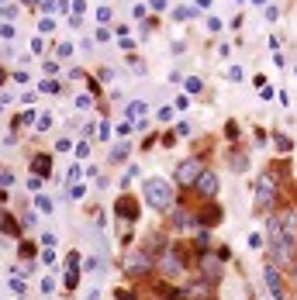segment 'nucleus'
Returning <instances> with one entry per match:
<instances>
[{"label": "nucleus", "mask_w": 297, "mask_h": 300, "mask_svg": "<svg viewBox=\"0 0 297 300\" xmlns=\"http://www.w3.org/2000/svg\"><path fill=\"white\" fill-rule=\"evenodd\" d=\"M142 190H146V204L152 211H169V207H173V186H169L166 180L152 176V180L142 183Z\"/></svg>", "instance_id": "f257e3e1"}, {"label": "nucleus", "mask_w": 297, "mask_h": 300, "mask_svg": "<svg viewBox=\"0 0 297 300\" xmlns=\"http://www.w3.org/2000/svg\"><path fill=\"white\" fill-rule=\"evenodd\" d=\"M277 193H280L277 173H263V176L256 180V207H259V211H270V207L277 204Z\"/></svg>", "instance_id": "f03ea898"}, {"label": "nucleus", "mask_w": 297, "mask_h": 300, "mask_svg": "<svg viewBox=\"0 0 297 300\" xmlns=\"http://www.w3.org/2000/svg\"><path fill=\"white\" fill-rule=\"evenodd\" d=\"M159 273H162V276H180V273H183V259H180V252H176L173 245H166V248L159 252Z\"/></svg>", "instance_id": "7ed1b4c3"}, {"label": "nucleus", "mask_w": 297, "mask_h": 300, "mask_svg": "<svg viewBox=\"0 0 297 300\" xmlns=\"http://www.w3.org/2000/svg\"><path fill=\"white\" fill-rule=\"evenodd\" d=\"M194 190H197L204 200H215V197H218V173H215V169H201V176L194 180Z\"/></svg>", "instance_id": "20e7f679"}, {"label": "nucleus", "mask_w": 297, "mask_h": 300, "mask_svg": "<svg viewBox=\"0 0 297 300\" xmlns=\"http://www.w3.org/2000/svg\"><path fill=\"white\" fill-rule=\"evenodd\" d=\"M211 294H215V283L194 280V283H187V287L180 290V300H211Z\"/></svg>", "instance_id": "39448f33"}, {"label": "nucleus", "mask_w": 297, "mask_h": 300, "mask_svg": "<svg viewBox=\"0 0 297 300\" xmlns=\"http://www.w3.org/2000/svg\"><path fill=\"white\" fill-rule=\"evenodd\" d=\"M201 169H204V166H201L197 159H183V162L176 166V183H180V186H194V180L201 176Z\"/></svg>", "instance_id": "423d86ee"}, {"label": "nucleus", "mask_w": 297, "mask_h": 300, "mask_svg": "<svg viewBox=\"0 0 297 300\" xmlns=\"http://www.w3.org/2000/svg\"><path fill=\"white\" fill-rule=\"evenodd\" d=\"M148 269H152V259H148L146 252H132V255L125 259V273H128V276H146Z\"/></svg>", "instance_id": "0eeeda50"}, {"label": "nucleus", "mask_w": 297, "mask_h": 300, "mask_svg": "<svg viewBox=\"0 0 297 300\" xmlns=\"http://www.w3.org/2000/svg\"><path fill=\"white\" fill-rule=\"evenodd\" d=\"M114 214L121 218V221H139V200L135 197H118V204H114Z\"/></svg>", "instance_id": "6e6552de"}, {"label": "nucleus", "mask_w": 297, "mask_h": 300, "mask_svg": "<svg viewBox=\"0 0 297 300\" xmlns=\"http://www.w3.org/2000/svg\"><path fill=\"white\" fill-rule=\"evenodd\" d=\"M263 280H266V287L273 290V297H284V276H280V266H277V262H270V266L263 269Z\"/></svg>", "instance_id": "1a4fd4ad"}, {"label": "nucleus", "mask_w": 297, "mask_h": 300, "mask_svg": "<svg viewBox=\"0 0 297 300\" xmlns=\"http://www.w3.org/2000/svg\"><path fill=\"white\" fill-rule=\"evenodd\" d=\"M76 283H79V255L70 252L66 255V290H73Z\"/></svg>", "instance_id": "9d476101"}, {"label": "nucleus", "mask_w": 297, "mask_h": 300, "mask_svg": "<svg viewBox=\"0 0 297 300\" xmlns=\"http://www.w3.org/2000/svg\"><path fill=\"white\" fill-rule=\"evenodd\" d=\"M218 221H222V207H218V204H211L208 211H201V214H197V221H194V225H197V228H215Z\"/></svg>", "instance_id": "9b49d317"}, {"label": "nucleus", "mask_w": 297, "mask_h": 300, "mask_svg": "<svg viewBox=\"0 0 297 300\" xmlns=\"http://www.w3.org/2000/svg\"><path fill=\"white\" fill-rule=\"evenodd\" d=\"M35 173H38V180H42V176H49V173H52V159H49V155H45V152H42V155H35V159H31V176H35Z\"/></svg>", "instance_id": "f8f14e48"}, {"label": "nucleus", "mask_w": 297, "mask_h": 300, "mask_svg": "<svg viewBox=\"0 0 297 300\" xmlns=\"http://www.w3.org/2000/svg\"><path fill=\"white\" fill-rule=\"evenodd\" d=\"M190 225H194L190 211H173V228H190Z\"/></svg>", "instance_id": "ddd939ff"}, {"label": "nucleus", "mask_w": 297, "mask_h": 300, "mask_svg": "<svg viewBox=\"0 0 297 300\" xmlns=\"http://www.w3.org/2000/svg\"><path fill=\"white\" fill-rule=\"evenodd\" d=\"M0 231H3V235H21V225H17L10 214H3V218H0Z\"/></svg>", "instance_id": "4468645a"}, {"label": "nucleus", "mask_w": 297, "mask_h": 300, "mask_svg": "<svg viewBox=\"0 0 297 300\" xmlns=\"http://www.w3.org/2000/svg\"><path fill=\"white\" fill-rule=\"evenodd\" d=\"M128 114H132L135 121H146V104H142V100H132V104H128Z\"/></svg>", "instance_id": "2eb2a0df"}, {"label": "nucleus", "mask_w": 297, "mask_h": 300, "mask_svg": "<svg viewBox=\"0 0 297 300\" xmlns=\"http://www.w3.org/2000/svg\"><path fill=\"white\" fill-rule=\"evenodd\" d=\"M125 159H128V145L121 142V145H114V149H111V162L118 166V162H125Z\"/></svg>", "instance_id": "dca6fc26"}, {"label": "nucleus", "mask_w": 297, "mask_h": 300, "mask_svg": "<svg viewBox=\"0 0 297 300\" xmlns=\"http://www.w3.org/2000/svg\"><path fill=\"white\" fill-rule=\"evenodd\" d=\"M38 90H42V93H59V83H56V79H42Z\"/></svg>", "instance_id": "f3484780"}, {"label": "nucleus", "mask_w": 297, "mask_h": 300, "mask_svg": "<svg viewBox=\"0 0 297 300\" xmlns=\"http://www.w3.org/2000/svg\"><path fill=\"white\" fill-rule=\"evenodd\" d=\"M231 169H235V173H245V155H242V152L231 155Z\"/></svg>", "instance_id": "a211bd4d"}, {"label": "nucleus", "mask_w": 297, "mask_h": 300, "mask_svg": "<svg viewBox=\"0 0 297 300\" xmlns=\"http://www.w3.org/2000/svg\"><path fill=\"white\" fill-rule=\"evenodd\" d=\"M70 7H73V14H70V17H79V21H83V10H86V0H73Z\"/></svg>", "instance_id": "6ab92c4d"}, {"label": "nucleus", "mask_w": 297, "mask_h": 300, "mask_svg": "<svg viewBox=\"0 0 297 300\" xmlns=\"http://www.w3.org/2000/svg\"><path fill=\"white\" fill-rule=\"evenodd\" d=\"M38 31H42V35L56 31V21H52V17H42V21H38Z\"/></svg>", "instance_id": "aec40b11"}, {"label": "nucleus", "mask_w": 297, "mask_h": 300, "mask_svg": "<svg viewBox=\"0 0 297 300\" xmlns=\"http://www.w3.org/2000/svg\"><path fill=\"white\" fill-rule=\"evenodd\" d=\"M97 131H100V135H97V138H104V142H107V138H111V131H114V128H111V121H100V124H97Z\"/></svg>", "instance_id": "412c9836"}, {"label": "nucleus", "mask_w": 297, "mask_h": 300, "mask_svg": "<svg viewBox=\"0 0 297 300\" xmlns=\"http://www.w3.org/2000/svg\"><path fill=\"white\" fill-rule=\"evenodd\" d=\"M263 245H266V241H263V235H259V231H252V235H249V248L256 252V248H263Z\"/></svg>", "instance_id": "4be33fe9"}, {"label": "nucleus", "mask_w": 297, "mask_h": 300, "mask_svg": "<svg viewBox=\"0 0 297 300\" xmlns=\"http://www.w3.org/2000/svg\"><path fill=\"white\" fill-rule=\"evenodd\" d=\"M173 17H176V21H187V17H194V10H190V7H176Z\"/></svg>", "instance_id": "5701e85b"}, {"label": "nucleus", "mask_w": 297, "mask_h": 300, "mask_svg": "<svg viewBox=\"0 0 297 300\" xmlns=\"http://www.w3.org/2000/svg\"><path fill=\"white\" fill-rule=\"evenodd\" d=\"M56 56H59V59H70V56H73V45H70V42H63V45L56 49Z\"/></svg>", "instance_id": "b1692460"}, {"label": "nucleus", "mask_w": 297, "mask_h": 300, "mask_svg": "<svg viewBox=\"0 0 297 300\" xmlns=\"http://www.w3.org/2000/svg\"><path fill=\"white\" fill-rule=\"evenodd\" d=\"M201 90H204V83H201V79H194V76H190V79H187V93H201Z\"/></svg>", "instance_id": "393cba45"}, {"label": "nucleus", "mask_w": 297, "mask_h": 300, "mask_svg": "<svg viewBox=\"0 0 297 300\" xmlns=\"http://www.w3.org/2000/svg\"><path fill=\"white\" fill-rule=\"evenodd\" d=\"M35 204H38V211H45V214H49V211H52V200H49V197H42V193H38V197H35Z\"/></svg>", "instance_id": "a878e982"}, {"label": "nucleus", "mask_w": 297, "mask_h": 300, "mask_svg": "<svg viewBox=\"0 0 297 300\" xmlns=\"http://www.w3.org/2000/svg\"><path fill=\"white\" fill-rule=\"evenodd\" d=\"M35 128H38V131H49V128H52V118H49V114H42V118H38V124H35Z\"/></svg>", "instance_id": "bb28decb"}, {"label": "nucleus", "mask_w": 297, "mask_h": 300, "mask_svg": "<svg viewBox=\"0 0 297 300\" xmlns=\"http://www.w3.org/2000/svg\"><path fill=\"white\" fill-rule=\"evenodd\" d=\"M224 135L235 142V138H238V124H235V121H228V124H224Z\"/></svg>", "instance_id": "cd10ccee"}, {"label": "nucleus", "mask_w": 297, "mask_h": 300, "mask_svg": "<svg viewBox=\"0 0 297 300\" xmlns=\"http://www.w3.org/2000/svg\"><path fill=\"white\" fill-rule=\"evenodd\" d=\"M10 183H14V173H10V169H7V173H0V190H7Z\"/></svg>", "instance_id": "c85d7f7f"}, {"label": "nucleus", "mask_w": 297, "mask_h": 300, "mask_svg": "<svg viewBox=\"0 0 297 300\" xmlns=\"http://www.w3.org/2000/svg\"><path fill=\"white\" fill-rule=\"evenodd\" d=\"M0 38L10 42V38H14V24H0Z\"/></svg>", "instance_id": "c756f323"}, {"label": "nucleus", "mask_w": 297, "mask_h": 300, "mask_svg": "<svg viewBox=\"0 0 297 300\" xmlns=\"http://www.w3.org/2000/svg\"><path fill=\"white\" fill-rule=\"evenodd\" d=\"M21 255L31 259V255H35V241H24V245H21Z\"/></svg>", "instance_id": "7c9ffc66"}, {"label": "nucleus", "mask_w": 297, "mask_h": 300, "mask_svg": "<svg viewBox=\"0 0 297 300\" xmlns=\"http://www.w3.org/2000/svg\"><path fill=\"white\" fill-rule=\"evenodd\" d=\"M277 149H280V152H291V138H284V135H277Z\"/></svg>", "instance_id": "2f4dec72"}, {"label": "nucleus", "mask_w": 297, "mask_h": 300, "mask_svg": "<svg viewBox=\"0 0 297 300\" xmlns=\"http://www.w3.org/2000/svg\"><path fill=\"white\" fill-rule=\"evenodd\" d=\"M76 107H79V111H90L93 104H90V97H76Z\"/></svg>", "instance_id": "473e14b6"}, {"label": "nucleus", "mask_w": 297, "mask_h": 300, "mask_svg": "<svg viewBox=\"0 0 297 300\" xmlns=\"http://www.w3.org/2000/svg\"><path fill=\"white\" fill-rule=\"evenodd\" d=\"M28 190H31V193H38V190H42V180H38V176H31V180H28Z\"/></svg>", "instance_id": "72a5a7b5"}, {"label": "nucleus", "mask_w": 297, "mask_h": 300, "mask_svg": "<svg viewBox=\"0 0 297 300\" xmlns=\"http://www.w3.org/2000/svg\"><path fill=\"white\" fill-rule=\"evenodd\" d=\"M42 290H45V294H52V290H56V280H52V276H45V280H42Z\"/></svg>", "instance_id": "f704fd0d"}, {"label": "nucleus", "mask_w": 297, "mask_h": 300, "mask_svg": "<svg viewBox=\"0 0 297 300\" xmlns=\"http://www.w3.org/2000/svg\"><path fill=\"white\" fill-rule=\"evenodd\" d=\"M222 28H224V24L218 21V17H208V31H222Z\"/></svg>", "instance_id": "c9c22d12"}, {"label": "nucleus", "mask_w": 297, "mask_h": 300, "mask_svg": "<svg viewBox=\"0 0 297 300\" xmlns=\"http://www.w3.org/2000/svg\"><path fill=\"white\" fill-rule=\"evenodd\" d=\"M56 149H59V152H70V149H73V142H70V138H59V142H56Z\"/></svg>", "instance_id": "e433bc0d"}, {"label": "nucleus", "mask_w": 297, "mask_h": 300, "mask_svg": "<svg viewBox=\"0 0 297 300\" xmlns=\"http://www.w3.org/2000/svg\"><path fill=\"white\" fill-rule=\"evenodd\" d=\"M228 79H231V83H238V79H242V69H238V66H231V69H228Z\"/></svg>", "instance_id": "4c0bfd02"}, {"label": "nucleus", "mask_w": 297, "mask_h": 300, "mask_svg": "<svg viewBox=\"0 0 297 300\" xmlns=\"http://www.w3.org/2000/svg\"><path fill=\"white\" fill-rule=\"evenodd\" d=\"M97 21H111V7H100L97 10Z\"/></svg>", "instance_id": "58836bf2"}, {"label": "nucleus", "mask_w": 297, "mask_h": 300, "mask_svg": "<svg viewBox=\"0 0 297 300\" xmlns=\"http://www.w3.org/2000/svg\"><path fill=\"white\" fill-rule=\"evenodd\" d=\"M128 131H132V121H121V124H118V135H121V138H125V135H128Z\"/></svg>", "instance_id": "ea45409f"}, {"label": "nucleus", "mask_w": 297, "mask_h": 300, "mask_svg": "<svg viewBox=\"0 0 297 300\" xmlns=\"http://www.w3.org/2000/svg\"><path fill=\"white\" fill-rule=\"evenodd\" d=\"M10 290H14V294H21V290H24V280H17V276H14V280H10Z\"/></svg>", "instance_id": "a19ab883"}, {"label": "nucleus", "mask_w": 297, "mask_h": 300, "mask_svg": "<svg viewBox=\"0 0 297 300\" xmlns=\"http://www.w3.org/2000/svg\"><path fill=\"white\" fill-rule=\"evenodd\" d=\"M42 7H45V10L52 14V10H59V0H42Z\"/></svg>", "instance_id": "79ce46f5"}, {"label": "nucleus", "mask_w": 297, "mask_h": 300, "mask_svg": "<svg viewBox=\"0 0 297 300\" xmlns=\"http://www.w3.org/2000/svg\"><path fill=\"white\" fill-rule=\"evenodd\" d=\"M86 152H90V145H86V142H79V145H76V155H79V159H86Z\"/></svg>", "instance_id": "37998d69"}, {"label": "nucleus", "mask_w": 297, "mask_h": 300, "mask_svg": "<svg viewBox=\"0 0 297 300\" xmlns=\"http://www.w3.org/2000/svg\"><path fill=\"white\" fill-rule=\"evenodd\" d=\"M83 193H86V186H73V190H70V197H73V200H79Z\"/></svg>", "instance_id": "c03bdc74"}, {"label": "nucleus", "mask_w": 297, "mask_h": 300, "mask_svg": "<svg viewBox=\"0 0 297 300\" xmlns=\"http://www.w3.org/2000/svg\"><path fill=\"white\" fill-rule=\"evenodd\" d=\"M118 300H135V294L132 290H118Z\"/></svg>", "instance_id": "a18cd8bd"}, {"label": "nucleus", "mask_w": 297, "mask_h": 300, "mask_svg": "<svg viewBox=\"0 0 297 300\" xmlns=\"http://www.w3.org/2000/svg\"><path fill=\"white\" fill-rule=\"evenodd\" d=\"M152 10H166V0H152Z\"/></svg>", "instance_id": "49530a36"}, {"label": "nucleus", "mask_w": 297, "mask_h": 300, "mask_svg": "<svg viewBox=\"0 0 297 300\" xmlns=\"http://www.w3.org/2000/svg\"><path fill=\"white\" fill-rule=\"evenodd\" d=\"M197 7H211V0H197Z\"/></svg>", "instance_id": "de8ad7c7"}, {"label": "nucleus", "mask_w": 297, "mask_h": 300, "mask_svg": "<svg viewBox=\"0 0 297 300\" xmlns=\"http://www.w3.org/2000/svg\"><path fill=\"white\" fill-rule=\"evenodd\" d=\"M252 3H259V7H266V0H252Z\"/></svg>", "instance_id": "09e8293b"}, {"label": "nucleus", "mask_w": 297, "mask_h": 300, "mask_svg": "<svg viewBox=\"0 0 297 300\" xmlns=\"http://www.w3.org/2000/svg\"><path fill=\"white\" fill-rule=\"evenodd\" d=\"M3 107H7V104H3V100H0V114H3Z\"/></svg>", "instance_id": "8fccbe9b"}, {"label": "nucleus", "mask_w": 297, "mask_h": 300, "mask_svg": "<svg viewBox=\"0 0 297 300\" xmlns=\"http://www.w3.org/2000/svg\"><path fill=\"white\" fill-rule=\"evenodd\" d=\"M28 3H42V0H28Z\"/></svg>", "instance_id": "3c124183"}, {"label": "nucleus", "mask_w": 297, "mask_h": 300, "mask_svg": "<svg viewBox=\"0 0 297 300\" xmlns=\"http://www.w3.org/2000/svg\"><path fill=\"white\" fill-rule=\"evenodd\" d=\"M0 7H3V0H0Z\"/></svg>", "instance_id": "603ef678"}]
</instances>
